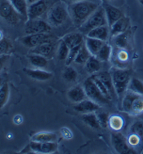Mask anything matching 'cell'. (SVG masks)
Listing matches in <instances>:
<instances>
[{"label": "cell", "mask_w": 143, "mask_h": 154, "mask_svg": "<svg viewBox=\"0 0 143 154\" xmlns=\"http://www.w3.org/2000/svg\"><path fill=\"white\" fill-rule=\"evenodd\" d=\"M9 57H10L9 55H0V74H1L2 69H3L4 66H5L6 62L8 61Z\"/></svg>", "instance_id": "cell-42"}, {"label": "cell", "mask_w": 143, "mask_h": 154, "mask_svg": "<svg viewBox=\"0 0 143 154\" xmlns=\"http://www.w3.org/2000/svg\"><path fill=\"white\" fill-rule=\"evenodd\" d=\"M64 129H65V130L64 131H63V132H62V135L64 136V137H65L66 139L71 138L73 134L71 132V131H70L69 130L67 129V132H66L67 131V130H66V128H64Z\"/></svg>", "instance_id": "cell-44"}, {"label": "cell", "mask_w": 143, "mask_h": 154, "mask_svg": "<svg viewBox=\"0 0 143 154\" xmlns=\"http://www.w3.org/2000/svg\"><path fill=\"white\" fill-rule=\"evenodd\" d=\"M97 116L98 120H99V124L101 128H107L108 125V121H109V114L108 112H104V111H101L99 109L95 112Z\"/></svg>", "instance_id": "cell-38"}, {"label": "cell", "mask_w": 143, "mask_h": 154, "mask_svg": "<svg viewBox=\"0 0 143 154\" xmlns=\"http://www.w3.org/2000/svg\"><path fill=\"white\" fill-rule=\"evenodd\" d=\"M82 120L87 126L92 129H99L101 128L97 116L95 112L84 114L82 116Z\"/></svg>", "instance_id": "cell-27"}, {"label": "cell", "mask_w": 143, "mask_h": 154, "mask_svg": "<svg viewBox=\"0 0 143 154\" xmlns=\"http://www.w3.org/2000/svg\"><path fill=\"white\" fill-rule=\"evenodd\" d=\"M10 95L9 85L7 81L4 83L0 88V109H1L7 103Z\"/></svg>", "instance_id": "cell-33"}, {"label": "cell", "mask_w": 143, "mask_h": 154, "mask_svg": "<svg viewBox=\"0 0 143 154\" xmlns=\"http://www.w3.org/2000/svg\"><path fill=\"white\" fill-rule=\"evenodd\" d=\"M15 9L22 17L28 19L29 4L27 0H9Z\"/></svg>", "instance_id": "cell-24"}, {"label": "cell", "mask_w": 143, "mask_h": 154, "mask_svg": "<svg viewBox=\"0 0 143 154\" xmlns=\"http://www.w3.org/2000/svg\"><path fill=\"white\" fill-rule=\"evenodd\" d=\"M28 59L31 65L38 69H43L46 67L48 63V60L46 57L35 53H31V55H29Z\"/></svg>", "instance_id": "cell-26"}, {"label": "cell", "mask_w": 143, "mask_h": 154, "mask_svg": "<svg viewBox=\"0 0 143 154\" xmlns=\"http://www.w3.org/2000/svg\"><path fill=\"white\" fill-rule=\"evenodd\" d=\"M127 140L130 146L133 147V148L138 146V145L140 144V142H142V140L139 137L137 136L135 134L132 133H131L129 137L127 138Z\"/></svg>", "instance_id": "cell-41"}, {"label": "cell", "mask_w": 143, "mask_h": 154, "mask_svg": "<svg viewBox=\"0 0 143 154\" xmlns=\"http://www.w3.org/2000/svg\"><path fill=\"white\" fill-rule=\"evenodd\" d=\"M130 132L136 134L143 141V121L138 120L134 122L130 128Z\"/></svg>", "instance_id": "cell-36"}, {"label": "cell", "mask_w": 143, "mask_h": 154, "mask_svg": "<svg viewBox=\"0 0 143 154\" xmlns=\"http://www.w3.org/2000/svg\"><path fill=\"white\" fill-rule=\"evenodd\" d=\"M6 81V74H0V88H1V87L3 85V84Z\"/></svg>", "instance_id": "cell-45"}, {"label": "cell", "mask_w": 143, "mask_h": 154, "mask_svg": "<svg viewBox=\"0 0 143 154\" xmlns=\"http://www.w3.org/2000/svg\"><path fill=\"white\" fill-rule=\"evenodd\" d=\"M108 125L110 126L113 131H120L124 126L123 119L120 116L112 115L109 118Z\"/></svg>", "instance_id": "cell-28"}, {"label": "cell", "mask_w": 143, "mask_h": 154, "mask_svg": "<svg viewBox=\"0 0 143 154\" xmlns=\"http://www.w3.org/2000/svg\"><path fill=\"white\" fill-rule=\"evenodd\" d=\"M68 1L71 2L72 3H73V2H79V1H82V0H68Z\"/></svg>", "instance_id": "cell-47"}, {"label": "cell", "mask_w": 143, "mask_h": 154, "mask_svg": "<svg viewBox=\"0 0 143 154\" xmlns=\"http://www.w3.org/2000/svg\"><path fill=\"white\" fill-rule=\"evenodd\" d=\"M111 76L116 95L121 97L127 91L131 79V72L127 69H116L112 72Z\"/></svg>", "instance_id": "cell-5"}, {"label": "cell", "mask_w": 143, "mask_h": 154, "mask_svg": "<svg viewBox=\"0 0 143 154\" xmlns=\"http://www.w3.org/2000/svg\"><path fill=\"white\" fill-rule=\"evenodd\" d=\"M53 37L47 33L34 34V35H27L25 37L21 38V42L25 46L29 48H33L38 45L46 42H52Z\"/></svg>", "instance_id": "cell-10"}, {"label": "cell", "mask_w": 143, "mask_h": 154, "mask_svg": "<svg viewBox=\"0 0 143 154\" xmlns=\"http://www.w3.org/2000/svg\"><path fill=\"white\" fill-rule=\"evenodd\" d=\"M62 76L63 78L68 82H76L78 79V74L75 68L68 65V67H66L64 70Z\"/></svg>", "instance_id": "cell-34"}, {"label": "cell", "mask_w": 143, "mask_h": 154, "mask_svg": "<svg viewBox=\"0 0 143 154\" xmlns=\"http://www.w3.org/2000/svg\"><path fill=\"white\" fill-rule=\"evenodd\" d=\"M39 1V0H27V3H28V4L29 5V4H31L33 3H35V2Z\"/></svg>", "instance_id": "cell-46"}, {"label": "cell", "mask_w": 143, "mask_h": 154, "mask_svg": "<svg viewBox=\"0 0 143 154\" xmlns=\"http://www.w3.org/2000/svg\"><path fill=\"white\" fill-rule=\"evenodd\" d=\"M70 48L69 46L66 44V43L61 39L59 42L57 48V57L60 60H66L69 55Z\"/></svg>", "instance_id": "cell-35"}, {"label": "cell", "mask_w": 143, "mask_h": 154, "mask_svg": "<svg viewBox=\"0 0 143 154\" xmlns=\"http://www.w3.org/2000/svg\"><path fill=\"white\" fill-rule=\"evenodd\" d=\"M91 53H89L88 49L87 48L85 44V42L83 43L82 46L79 51V53L78 55H77L76 58L75 59L74 63L80 64V65H82V64H85L86 62L88 60V59L91 57Z\"/></svg>", "instance_id": "cell-30"}, {"label": "cell", "mask_w": 143, "mask_h": 154, "mask_svg": "<svg viewBox=\"0 0 143 154\" xmlns=\"http://www.w3.org/2000/svg\"><path fill=\"white\" fill-rule=\"evenodd\" d=\"M109 35H110V27L108 25H106L93 29L86 36L106 42L109 37Z\"/></svg>", "instance_id": "cell-18"}, {"label": "cell", "mask_w": 143, "mask_h": 154, "mask_svg": "<svg viewBox=\"0 0 143 154\" xmlns=\"http://www.w3.org/2000/svg\"><path fill=\"white\" fill-rule=\"evenodd\" d=\"M101 62L99 60L96 56L91 55V57L88 59V60L85 64V69L89 74H96L100 71L101 67Z\"/></svg>", "instance_id": "cell-25"}, {"label": "cell", "mask_w": 143, "mask_h": 154, "mask_svg": "<svg viewBox=\"0 0 143 154\" xmlns=\"http://www.w3.org/2000/svg\"><path fill=\"white\" fill-rule=\"evenodd\" d=\"M83 88L86 93L87 97L89 100L99 104H108L110 102V100L101 93L91 77H89L85 81Z\"/></svg>", "instance_id": "cell-6"}, {"label": "cell", "mask_w": 143, "mask_h": 154, "mask_svg": "<svg viewBox=\"0 0 143 154\" xmlns=\"http://www.w3.org/2000/svg\"><path fill=\"white\" fill-rule=\"evenodd\" d=\"M57 134L52 132H40L31 137V140L38 142H56Z\"/></svg>", "instance_id": "cell-22"}, {"label": "cell", "mask_w": 143, "mask_h": 154, "mask_svg": "<svg viewBox=\"0 0 143 154\" xmlns=\"http://www.w3.org/2000/svg\"><path fill=\"white\" fill-rule=\"evenodd\" d=\"M29 146L31 151L38 153H52L57 151L58 148L56 142H38L31 141Z\"/></svg>", "instance_id": "cell-12"}, {"label": "cell", "mask_w": 143, "mask_h": 154, "mask_svg": "<svg viewBox=\"0 0 143 154\" xmlns=\"http://www.w3.org/2000/svg\"><path fill=\"white\" fill-rule=\"evenodd\" d=\"M118 57L122 61L127 60L128 59V54L126 51H121V52H119V53Z\"/></svg>", "instance_id": "cell-43"}, {"label": "cell", "mask_w": 143, "mask_h": 154, "mask_svg": "<svg viewBox=\"0 0 143 154\" xmlns=\"http://www.w3.org/2000/svg\"><path fill=\"white\" fill-rule=\"evenodd\" d=\"M111 53H112V48L110 45L105 42L96 57L101 62H107L110 58Z\"/></svg>", "instance_id": "cell-32"}, {"label": "cell", "mask_w": 143, "mask_h": 154, "mask_svg": "<svg viewBox=\"0 0 143 154\" xmlns=\"http://www.w3.org/2000/svg\"><path fill=\"white\" fill-rule=\"evenodd\" d=\"M25 73L30 78L34 79L36 81H48L52 78L53 74L50 72L43 70L42 69H27L25 70Z\"/></svg>", "instance_id": "cell-17"}, {"label": "cell", "mask_w": 143, "mask_h": 154, "mask_svg": "<svg viewBox=\"0 0 143 154\" xmlns=\"http://www.w3.org/2000/svg\"><path fill=\"white\" fill-rule=\"evenodd\" d=\"M129 25V18H128L125 16H123L122 18L117 20L116 23H115L110 27V35H112V37H115V36L118 35L119 34L125 32L128 30Z\"/></svg>", "instance_id": "cell-15"}, {"label": "cell", "mask_w": 143, "mask_h": 154, "mask_svg": "<svg viewBox=\"0 0 143 154\" xmlns=\"http://www.w3.org/2000/svg\"><path fill=\"white\" fill-rule=\"evenodd\" d=\"M139 2H140V4H141V6L143 7V0H139Z\"/></svg>", "instance_id": "cell-48"}, {"label": "cell", "mask_w": 143, "mask_h": 154, "mask_svg": "<svg viewBox=\"0 0 143 154\" xmlns=\"http://www.w3.org/2000/svg\"><path fill=\"white\" fill-rule=\"evenodd\" d=\"M50 8L48 0H39L31 4L28 8V19L39 18L40 16L48 12Z\"/></svg>", "instance_id": "cell-11"}, {"label": "cell", "mask_w": 143, "mask_h": 154, "mask_svg": "<svg viewBox=\"0 0 143 154\" xmlns=\"http://www.w3.org/2000/svg\"><path fill=\"white\" fill-rule=\"evenodd\" d=\"M12 48L13 45L8 38L4 37L1 40H0V55H9Z\"/></svg>", "instance_id": "cell-37"}, {"label": "cell", "mask_w": 143, "mask_h": 154, "mask_svg": "<svg viewBox=\"0 0 143 154\" xmlns=\"http://www.w3.org/2000/svg\"><path fill=\"white\" fill-rule=\"evenodd\" d=\"M51 29V26L48 22L39 18L29 19L25 25V32L26 35L48 33Z\"/></svg>", "instance_id": "cell-9"}, {"label": "cell", "mask_w": 143, "mask_h": 154, "mask_svg": "<svg viewBox=\"0 0 143 154\" xmlns=\"http://www.w3.org/2000/svg\"><path fill=\"white\" fill-rule=\"evenodd\" d=\"M69 16V7L64 2H58L50 6L47 12V22L50 26L63 25Z\"/></svg>", "instance_id": "cell-3"}, {"label": "cell", "mask_w": 143, "mask_h": 154, "mask_svg": "<svg viewBox=\"0 0 143 154\" xmlns=\"http://www.w3.org/2000/svg\"><path fill=\"white\" fill-rule=\"evenodd\" d=\"M106 42L97 39V38L86 37L85 40V44L88 49L91 55L96 56L101 50V47L103 46Z\"/></svg>", "instance_id": "cell-19"}, {"label": "cell", "mask_w": 143, "mask_h": 154, "mask_svg": "<svg viewBox=\"0 0 143 154\" xmlns=\"http://www.w3.org/2000/svg\"><path fill=\"white\" fill-rule=\"evenodd\" d=\"M111 144L118 153H135L136 151L130 146L126 137L119 132L113 131L111 133Z\"/></svg>", "instance_id": "cell-8"}, {"label": "cell", "mask_w": 143, "mask_h": 154, "mask_svg": "<svg viewBox=\"0 0 143 154\" xmlns=\"http://www.w3.org/2000/svg\"><path fill=\"white\" fill-rule=\"evenodd\" d=\"M62 40L71 49L84 42V37L82 33L73 32L68 34L62 38Z\"/></svg>", "instance_id": "cell-20"}, {"label": "cell", "mask_w": 143, "mask_h": 154, "mask_svg": "<svg viewBox=\"0 0 143 154\" xmlns=\"http://www.w3.org/2000/svg\"><path fill=\"white\" fill-rule=\"evenodd\" d=\"M121 110L131 116L143 113V96L127 90L121 100Z\"/></svg>", "instance_id": "cell-2"}, {"label": "cell", "mask_w": 143, "mask_h": 154, "mask_svg": "<svg viewBox=\"0 0 143 154\" xmlns=\"http://www.w3.org/2000/svg\"><path fill=\"white\" fill-rule=\"evenodd\" d=\"M129 34L128 32H125L119 35L113 37V41H114L115 44L117 47L121 49L127 48L129 46Z\"/></svg>", "instance_id": "cell-31"}, {"label": "cell", "mask_w": 143, "mask_h": 154, "mask_svg": "<svg viewBox=\"0 0 143 154\" xmlns=\"http://www.w3.org/2000/svg\"><path fill=\"white\" fill-rule=\"evenodd\" d=\"M82 44H81L80 45H78V46H75V47H73V48L70 49L69 55H68L67 58V60H66V65H70L73 63V62H74L75 59L76 58L77 55H78V54L79 51H80V49L81 48V46H82Z\"/></svg>", "instance_id": "cell-40"}, {"label": "cell", "mask_w": 143, "mask_h": 154, "mask_svg": "<svg viewBox=\"0 0 143 154\" xmlns=\"http://www.w3.org/2000/svg\"><path fill=\"white\" fill-rule=\"evenodd\" d=\"M21 16L16 11L9 0L0 1V18L11 25L20 22Z\"/></svg>", "instance_id": "cell-7"}, {"label": "cell", "mask_w": 143, "mask_h": 154, "mask_svg": "<svg viewBox=\"0 0 143 154\" xmlns=\"http://www.w3.org/2000/svg\"><path fill=\"white\" fill-rule=\"evenodd\" d=\"M103 8L105 9L106 16L109 27H110L115 23L124 16L122 11L114 6L106 4Z\"/></svg>", "instance_id": "cell-14"}, {"label": "cell", "mask_w": 143, "mask_h": 154, "mask_svg": "<svg viewBox=\"0 0 143 154\" xmlns=\"http://www.w3.org/2000/svg\"><path fill=\"white\" fill-rule=\"evenodd\" d=\"M91 77L92 78L94 81V83H96V85H97V87L99 88V89L101 91V93H103L108 100H110L111 99H112V97H111L110 93H109V91H108L107 88L106 87V85L103 84V83L102 82V81L100 80V79L98 78V77L95 75V74L94 75H92Z\"/></svg>", "instance_id": "cell-39"}, {"label": "cell", "mask_w": 143, "mask_h": 154, "mask_svg": "<svg viewBox=\"0 0 143 154\" xmlns=\"http://www.w3.org/2000/svg\"><path fill=\"white\" fill-rule=\"evenodd\" d=\"M106 25H108V23L105 9L99 6L78 29L82 35H87L93 29Z\"/></svg>", "instance_id": "cell-4"}, {"label": "cell", "mask_w": 143, "mask_h": 154, "mask_svg": "<svg viewBox=\"0 0 143 154\" xmlns=\"http://www.w3.org/2000/svg\"><path fill=\"white\" fill-rule=\"evenodd\" d=\"M127 90L143 96V81L138 78H131Z\"/></svg>", "instance_id": "cell-29"}, {"label": "cell", "mask_w": 143, "mask_h": 154, "mask_svg": "<svg viewBox=\"0 0 143 154\" xmlns=\"http://www.w3.org/2000/svg\"><path fill=\"white\" fill-rule=\"evenodd\" d=\"M73 109L77 112L81 114H89V113L96 112L100 109V104L91 100L85 99L73 106Z\"/></svg>", "instance_id": "cell-13"}, {"label": "cell", "mask_w": 143, "mask_h": 154, "mask_svg": "<svg viewBox=\"0 0 143 154\" xmlns=\"http://www.w3.org/2000/svg\"><path fill=\"white\" fill-rule=\"evenodd\" d=\"M68 7L73 23L75 26L79 28L99 7V5L94 2L82 0L73 2Z\"/></svg>", "instance_id": "cell-1"}, {"label": "cell", "mask_w": 143, "mask_h": 154, "mask_svg": "<svg viewBox=\"0 0 143 154\" xmlns=\"http://www.w3.org/2000/svg\"><path fill=\"white\" fill-rule=\"evenodd\" d=\"M69 99L73 103H78L87 97L83 86L80 85H76L69 90L67 93Z\"/></svg>", "instance_id": "cell-16"}, {"label": "cell", "mask_w": 143, "mask_h": 154, "mask_svg": "<svg viewBox=\"0 0 143 154\" xmlns=\"http://www.w3.org/2000/svg\"><path fill=\"white\" fill-rule=\"evenodd\" d=\"M53 50H54V46L52 42H46L31 48V53L47 57L52 54Z\"/></svg>", "instance_id": "cell-23"}, {"label": "cell", "mask_w": 143, "mask_h": 154, "mask_svg": "<svg viewBox=\"0 0 143 154\" xmlns=\"http://www.w3.org/2000/svg\"><path fill=\"white\" fill-rule=\"evenodd\" d=\"M95 75L106 85V87L107 88L108 91L110 94L111 97H114V96L116 95V93H115L114 85H113L111 74H110L108 72H101L97 74H95Z\"/></svg>", "instance_id": "cell-21"}]
</instances>
